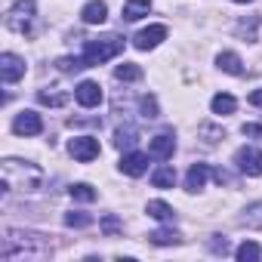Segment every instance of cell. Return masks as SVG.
I'll use <instances>...</instances> for the list:
<instances>
[{"instance_id": "obj_1", "label": "cell", "mask_w": 262, "mask_h": 262, "mask_svg": "<svg viewBox=\"0 0 262 262\" xmlns=\"http://www.w3.org/2000/svg\"><path fill=\"white\" fill-rule=\"evenodd\" d=\"M50 256V244L40 234H28V231H16L10 228L4 237V259H43Z\"/></svg>"}, {"instance_id": "obj_2", "label": "cell", "mask_w": 262, "mask_h": 262, "mask_svg": "<svg viewBox=\"0 0 262 262\" xmlns=\"http://www.w3.org/2000/svg\"><path fill=\"white\" fill-rule=\"evenodd\" d=\"M40 182H43V173H40V167H34V164H25V161H4V191H34V188H40Z\"/></svg>"}, {"instance_id": "obj_3", "label": "cell", "mask_w": 262, "mask_h": 262, "mask_svg": "<svg viewBox=\"0 0 262 262\" xmlns=\"http://www.w3.org/2000/svg\"><path fill=\"white\" fill-rule=\"evenodd\" d=\"M120 53H123V40L114 37V34H108V37H99V40H86L80 59H83L86 68H93V65H102V62L120 56Z\"/></svg>"}, {"instance_id": "obj_4", "label": "cell", "mask_w": 262, "mask_h": 262, "mask_svg": "<svg viewBox=\"0 0 262 262\" xmlns=\"http://www.w3.org/2000/svg\"><path fill=\"white\" fill-rule=\"evenodd\" d=\"M34 13H37L34 0H19V4H13L10 13H7V28L16 31V34H28L31 22H34Z\"/></svg>"}, {"instance_id": "obj_5", "label": "cell", "mask_w": 262, "mask_h": 262, "mask_svg": "<svg viewBox=\"0 0 262 262\" xmlns=\"http://www.w3.org/2000/svg\"><path fill=\"white\" fill-rule=\"evenodd\" d=\"M68 151H71V158L74 161H80V164H90V161H96L99 158V139H93V136H74L71 142H68Z\"/></svg>"}, {"instance_id": "obj_6", "label": "cell", "mask_w": 262, "mask_h": 262, "mask_svg": "<svg viewBox=\"0 0 262 262\" xmlns=\"http://www.w3.org/2000/svg\"><path fill=\"white\" fill-rule=\"evenodd\" d=\"M234 164H237V170L247 173V176H262V151L253 148V145L241 148V151L234 155Z\"/></svg>"}, {"instance_id": "obj_7", "label": "cell", "mask_w": 262, "mask_h": 262, "mask_svg": "<svg viewBox=\"0 0 262 262\" xmlns=\"http://www.w3.org/2000/svg\"><path fill=\"white\" fill-rule=\"evenodd\" d=\"M13 133H16V136H40V133H43L40 114H37V111H22V114H16Z\"/></svg>"}, {"instance_id": "obj_8", "label": "cell", "mask_w": 262, "mask_h": 262, "mask_svg": "<svg viewBox=\"0 0 262 262\" xmlns=\"http://www.w3.org/2000/svg\"><path fill=\"white\" fill-rule=\"evenodd\" d=\"M74 99H77V105H83V108H99V105H102V86H99L96 80H83V83H77Z\"/></svg>"}, {"instance_id": "obj_9", "label": "cell", "mask_w": 262, "mask_h": 262, "mask_svg": "<svg viewBox=\"0 0 262 262\" xmlns=\"http://www.w3.org/2000/svg\"><path fill=\"white\" fill-rule=\"evenodd\" d=\"M0 77H4V83H16L19 77H25V62L13 53H4L0 56Z\"/></svg>"}, {"instance_id": "obj_10", "label": "cell", "mask_w": 262, "mask_h": 262, "mask_svg": "<svg viewBox=\"0 0 262 262\" xmlns=\"http://www.w3.org/2000/svg\"><path fill=\"white\" fill-rule=\"evenodd\" d=\"M164 37H167V28L164 25H148V28H142L133 37V43H136V50H155Z\"/></svg>"}, {"instance_id": "obj_11", "label": "cell", "mask_w": 262, "mask_h": 262, "mask_svg": "<svg viewBox=\"0 0 262 262\" xmlns=\"http://www.w3.org/2000/svg\"><path fill=\"white\" fill-rule=\"evenodd\" d=\"M173 151H176V139H173L170 133H161V136H155V139L148 142V155H151V158L167 161V158H173Z\"/></svg>"}, {"instance_id": "obj_12", "label": "cell", "mask_w": 262, "mask_h": 262, "mask_svg": "<svg viewBox=\"0 0 262 262\" xmlns=\"http://www.w3.org/2000/svg\"><path fill=\"white\" fill-rule=\"evenodd\" d=\"M145 170H148V158L139 151H129L120 158V173H126V176H142Z\"/></svg>"}, {"instance_id": "obj_13", "label": "cell", "mask_w": 262, "mask_h": 262, "mask_svg": "<svg viewBox=\"0 0 262 262\" xmlns=\"http://www.w3.org/2000/svg\"><path fill=\"white\" fill-rule=\"evenodd\" d=\"M80 19H83L86 25H102V22L108 19V7L102 4V0H93V4H86V7L80 10Z\"/></svg>"}, {"instance_id": "obj_14", "label": "cell", "mask_w": 262, "mask_h": 262, "mask_svg": "<svg viewBox=\"0 0 262 262\" xmlns=\"http://www.w3.org/2000/svg\"><path fill=\"white\" fill-rule=\"evenodd\" d=\"M207 176H210L207 164H191V167H188V176H185V188H188V191H201L204 182H207Z\"/></svg>"}, {"instance_id": "obj_15", "label": "cell", "mask_w": 262, "mask_h": 262, "mask_svg": "<svg viewBox=\"0 0 262 262\" xmlns=\"http://www.w3.org/2000/svg\"><path fill=\"white\" fill-rule=\"evenodd\" d=\"M148 13H151V0H126L123 4V19L126 22H136V19L148 16Z\"/></svg>"}, {"instance_id": "obj_16", "label": "cell", "mask_w": 262, "mask_h": 262, "mask_svg": "<svg viewBox=\"0 0 262 262\" xmlns=\"http://www.w3.org/2000/svg\"><path fill=\"white\" fill-rule=\"evenodd\" d=\"M216 65H219L225 74H234V77L244 74V62H241L234 53H219V56H216Z\"/></svg>"}, {"instance_id": "obj_17", "label": "cell", "mask_w": 262, "mask_h": 262, "mask_svg": "<svg viewBox=\"0 0 262 262\" xmlns=\"http://www.w3.org/2000/svg\"><path fill=\"white\" fill-rule=\"evenodd\" d=\"M151 185H155V188H173V185H176V170L167 167V164L158 167V170L151 173Z\"/></svg>"}, {"instance_id": "obj_18", "label": "cell", "mask_w": 262, "mask_h": 262, "mask_svg": "<svg viewBox=\"0 0 262 262\" xmlns=\"http://www.w3.org/2000/svg\"><path fill=\"white\" fill-rule=\"evenodd\" d=\"M148 216L151 219H158V222H173L176 219V213H173V207L170 204H164V201H148Z\"/></svg>"}, {"instance_id": "obj_19", "label": "cell", "mask_w": 262, "mask_h": 262, "mask_svg": "<svg viewBox=\"0 0 262 262\" xmlns=\"http://www.w3.org/2000/svg\"><path fill=\"white\" fill-rule=\"evenodd\" d=\"M114 77L123 80V83H133V80H142V68L136 62H123V65L114 68Z\"/></svg>"}, {"instance_id": "obj_20", "label": "cell", "mask_w": 262, "mask_h": 262, "mask_svg": "<svg viewBox=\"0 0 262 262\" xmlns=\"http://www.w3.org/2000/svg\"><path fill=\"white\" fill-rule=\"evenodd\" d=\"M210 108H213V114H234L237 102H234V96H228V93H219V96H213Z\"/></svg>"}, {"instance_id": "obj_21", "label": "cell", "mask_w": 262, "mask_h": 262, "mask_svg": "<svg viewBox=\"0 0 262 262\" xmlns=\"http://www.w3.org/2000/svg\"><path fill=\"white\" fill-rule=\"evenodd\" d=\"M68 194H71L74 201H83V204L96 201V188H93V185H86V182H74V185L68 188Z\"/></svg>"}, {"instance_id": "obj_22", "label": "cell", "mask_w": 262, "mask_h": 262, "mask_svg": "<svg viewBox=\"0 0 262 262\" xmlns=\"http://www.w3.org/2000/svg\"><path fill=\"white\" fill-rule=\"evenodd\" d=\"M234 256H237L241 262H256V259H259V244H256V241H244V244L234 250Z\"/></svg>"}, {"instance_id": "obj_23", "label": "cell", "mask_w": 262, "mask_h": 262, "mask_svg": "<svg viewBox=\"0 0 262 262\" xmlns=\"http://www.w3.org/2000/svg\"><path fill=\"white\" fill-rule=\"evenodd\" d=\"M37 102H40V105H50V108H62V105L68 102V96H65V93H47V90H40V93H37Z\"/></svg>"}, {"instance_id": "obj_24", "label": "cell", "mask_w": 262, "mask_h": 262, "mask_svg": "<svg viewBox=\"0 0 262 262\" xmlns=\"http://www.w3.org/2000/svg\"><path fill=\"white\" fill-rule=\"evenodd\" d=\"M148 241H151V244H158V247H167V244H179V234H176V231H170V228H161V231H151V234H148Z\"/></svg>"}, {"instance_id": "obj_25", "label": "cell", "mask_w": 262, "mask_h": 262, "mask_svg": "<svg viewBox=\"0 0 262 262\" xmlns=\"http://www.w3.org/2000/svg\"><path fill=\"white\" fill-rule=\"evenodd\" d=\"M65 225L68 228H86V225H93V216L90 213H65Z\"/></svg>"}, {"instance_id": "obj_26", "label": "cell", "mask_w": 262, "mask_h": 262, "mask_svg": "<svg viewBox=\"0 0 262 262\" xmlns=\"http://www.w3.org/2000/svg\"><path fill=\"white\" fill-rule=\"evenodd\" d=\"M244 222H247L250 228H262V201H259V204H253V207H247Z\"/></svg>"}, {"instance_id": "obj_27", "label": "cell", "mask_w": 262, "mask_h": 262, "mask_svg": "<svg viewBox=\"0 0 262 262\" xmlns=\"http://www.w3.org/2000/svg\"><path fill=\"white\" fill-rule=\"evenodd\" d=\"M136 142V129H117V133H114V145L117 148H129V145H133Z\"/></svg>"}, {"instance_id": "obj_28", "label": "cell", "mask_w": 262, "mask_h": 262, "mask_svg": "<svg viewBox=\"0 0 262 262\" xmlns=\"http://www.w3.org/2000/svg\"><path fill=\"white\" fill-rule=\"evenodd\" d=\"M256 25H259V19L250 16V22H241V25H237V34L247 37V40H256Z\"/></svg>"}, {"instance_id": "obj_29", "label": "cell", "mask_w": 262, "mask_h": 262, "mask_svg": "<svg viewBox=\"0 0 262 262\" xmlns=\"http://www.w3.org/2000/svg\"><path fill=\"white\" fill-rule=\"evenodd\" d=\"M139 105H142V117H148V120L158 117V99H155V96H142Z\"/></svg>"}, {"instance_id": "obj_30", "label": "cell", "mask_w": 262, "mask_h": 262, "mask_svg": "<svg viewBox=\"0 0 262 262\" xmlns=\"http://www.w3.org/2000/svg\"><path fill=\"white\" fill-rule=\"evenodd\" d=\"M56 65H59V71H80V68H86V65H83V59H71V56L59 59Z\"/></svg>"}, {"instance_id": "obj_31", "label": "cell", "mask_w": 262, "mask_h": 262, "mask_svg": "<svg viewBox=\"0 0 262 262\" xmlns=\"http://www.w3.org/2000/svg\"><path fill=\"white\" fill-rule=\"evenodd\" d=\"M102 231H105V234H117V231H120V219H117V216H105V219H102Z\"/></svg>"}, {"instance_id": "obj_32", "label": "cell", "mask_w": 262, "mask_h": 262, "mask_svg": "<svg viewBox=\"0 0 262 262\" xmlns=\"http://www.w3.org/2000/svg\"><path fill=\"white\" fill-rule=\"evenodd\" d=\"M241 133L244 136H253V139H262V123H244Z\"/></svg>"}, {"instance_id": "obj_33", "label": "cell", "mask_w": 262, "mask_h": 262, "mask_svg": "<svg viewBox=\"0 0 262 262\" xmlns=\"http://www.w3.org/2000/svg\"><path fill=\"white\" fill-rule=\"evenodd\" d=\"M210 247H213V253H228V241H225V237H222V241H219V237L210 241Z\"/></svg>"}, {"instance_id": "obj_34", "label": "cell", "mask_w": 262, "mask_h": 262, "mask_svg": "<svg viewBox=\"0 0 262 262\" xmlns=\"http://www.w3.org/2000/svg\"><path fill=\"white\" fill-rule=\"evenodd\" d=\"M250 105L262 108V90H253V93H250Z\"/></svg>"}, {"instance_id": "obj_35", "label": "cell", "mask_w": 262, "mask_h": 262, "mask_svg": "<svg viewBox=\"0 0 262 262\" xmlns=\"http://www.w3.org/2000/svg\"><path fill=\"white\" fill-rule=\"evenodd\" d=\"M213 179L222 185V182H228V173H225V170H213Z\"/></svg>"}, {"instance_id": "obj_36", "label": "cell", "mask_w": 262, "mask_h": 262, "mask_svg": "<svg viewBox=\"0 0 262 262\" xmlns=\"http://www.w3.org/2000/svg\"><path fill=\"white\" fill-rule=\"evenodd\" d=\"M234 4H253V0H234Z\"/></svg>"}]
</instances>
